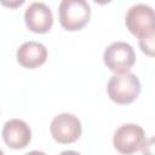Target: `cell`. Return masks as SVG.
I'll list each match as a JSON object with an SVG mask.
<instances>
[{"mask_svg": "<svg viewBox=\"0 0 155 155\" xmlns=\"http://www.w3.org/2000/svg\"><path fill=\"white\" fill-rule=\"evenodd\" d=\"M96 4H99V5H107L109 2H111V0H93Z\"/></svg>", "mask_w": 155, "mask_h": 155, "instance_id": "obj_12", "label": "cell"}, {"mask_svg": "<svg viewBox=\"0 0 155 155\" xmlns=\"http://www.w3.org/2000/svg\"><path fill=\"white\" fill-rule=\"evenodd\" d=\"M52 138L59 144H70L76 142L82 132L81 122L74 114L62 113L53 117L50 125Z\"/></svg>", "mask_w": 155, "mask_h": 155, "instance_id": "obj_6", "label": "cell"}, {"mask_svg": "<svg viewBox=\"0 0 155 155\" xmlns=\"http://www.w3.org/2000/svg\"><path fill=\"white\" fill-rule=\"evenodd\" d=\"M2 139L11 149H24L31 140V130L28 124L19 119L8 120L2 128Z\"/></svg>", "mask_w": 155, "mask_h": 155, "instance_id": "obj_8", "label": "cell"}, {"mask_svg": "<svg viewBox=\"0 0 155 155\" xmlns=\"http://www.w3.org/2000/svg\"><path fill=\"white\" fill-rule=\"evenodd\" d=\"M25 2V0H0V4L7 8H17L22 6Z\"/></svg>", "mask_w": 155, "mask_h": 155, "instance_id": "obj_11", "label": "cell"}, {"mask_svg": "<svg viewBox=\"0 0 155 155\" xmlns=\"http://www.w3.org/2000/svg\"><path fill=\"white\" fill-rule=\"evenodd\" d=\"M27 28L36 34L47 33L53 25V16L50 7L44 2L30 4L24 12Z\"/></svg>", "mask_w": 155, "mask_h": 155, "instance_id": "obj_7", "label": "cell"}, {"mask_svg": "<svg viewBox=\"0 0 155 155\" xmlns=\"http://www.w3.org/2000/svg\"><path fill=\"white\" fill-rule=\"evenodd\" d=\"M103 61L107 68L115 74L130 71L136 63V52L130 44L115 41L104 50Z\"/></svg>", "mask_w": 155, "mask_h": 155, "instance_id": "obj_4", "label": "cell"}, {"mask_svg": "<svg viewBox=\"0 0 155 155\" xmlns=\"http://www.w3.org/2000/svg\"><path fill=\"white\" fill-rule=\"evenodd\" d=\"M126 28L131 34L142 38L155 33L154 10L145 4H137L128 8L125 16Z\"/></svg>", "mask_w": 155, "mask_h": 155, "instance_id": "obj_3", "label": "cell"}, {"mask_svg": "<svg viewBox=\"0 0 155 155\" xmlns=\"http://www.w3.org/2000/svg\"><path fill=\"white\" fill-rule=\"evenodd\" d=\"M140 81L131 71L114 74L107 85L108 97L116 104H131L140 93Z\"/></svg>", "mask_w": 155, "mask_h": 155, "instance_id": "obj_1", "label": "cell"}, {"mask_svg": "<svg viewBox=\"0 0 155 155\" xmlns=\"http://www.w3.org/2000/svg\"><path fill=\"white\" fill-rule=\"evenodd\" d=\"M145 132L136 124H125L120 126L113 138L114 148L121 154H133L145 147Z\"/></svg>", "mask_w": 155, "mask_h": 155, "instance_id": "obj_5", "label": "cell"}, {"mask_svg": "<svg viewBox=\"0 0 155 155\" xmlns=\"http://www.w3.org/2000/svg\"><path fill=\"white\" fill-rule=\"evenodd\" d=\"M91 18V7L86 0H62L58 6V19L68 31L82 29Z\"/></svg>", "mask_w": 155, "mask_h": 155, "instance_id": "obj_2", "label": "cell"}, {"mask_svg": "<svg viewBox=\"0 0 155 155\" xmlns=\"http://www.w3.org/2000/svg\"><path fill=\"white\" fill-rule=\"evenodd\" d=\"M154 39H155V33L138 38V44H139L140 50L150 57L154 56Z\"/></svg>", "mask_w": 155, "mask_h": 155, "instance_id": "obj_10", "label": "cell"}, {"mask_svg": "<svg viewBox=\"0 0 155 155\" xmlns=\"http://www.w3.org/2000/svg\"><path fill=\"white\" fill-rule=\"evenodd\" d=\"M16 58L19 65H22L23 68L35 69L46 62L47 50L41 42L27 41L18 47L16 52Z\"/></svg>", "mask_w": 155, "mask_h": 155, "instance_id": "obj_9", "label": "cell"}]
</instances>
